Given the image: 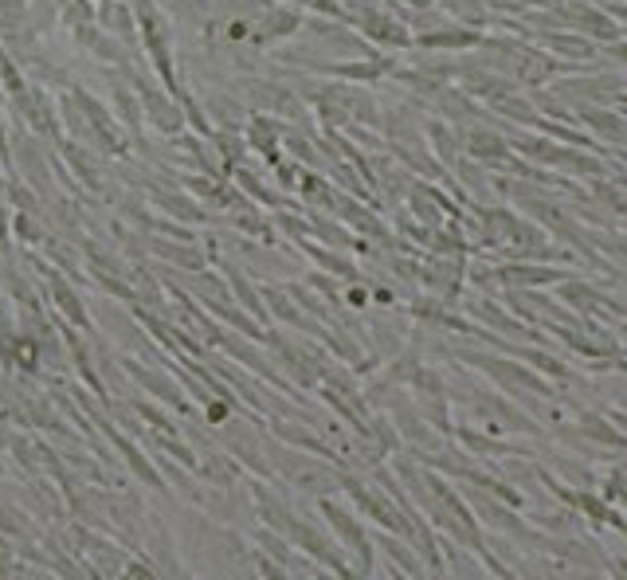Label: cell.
<instances>
[{"label": "cell", "mask_w": 627, "mask_h": 580, "mask_svg": "<svg viewBox=\"0 0 627 580\" xmlns=\"http://www.w3.org/2000/svg\"><path fill=\"white\" fill-rule=\"evenodd\" d=\"M435 4H443L447 12H455V17H460L467 28H486V24H490V12H486L483 0H435Z\"/></svg>", "instance_id": "f1b7e54d"}, {"label": "cell", "mask_w": 627, "mask_h": 580, "mask_svg": "<svg viewBox=\"0 0 627 580\" xmlns=\"http://www.w3.org/2000/svg\"><path fill=\"white\" fill-rule=\"evenodd\" d=\"M95 423H98V428H102V431H107V440H110V443H115V451H118V455H122V459H126V463H130V471H133V475L142 479V483H145V486H158V491H161V494H169V491H165V479H161V475H158V466H153V463H150V459H145V455H142V451L133 448V443H130V440H126L122 431H118V428H115V423H110V420H107V416H95Z\"/></svg>", "instance_id": "9a60e30c"}, {"label": "cell", "mask_w": 627, "mask_h": 580, "mask_svg": "<svg viewBox=\"0 0 627 580\" xmlns=\"http://www.w3.org/2000/svg\"><path fill=\"white\" fill-rule=\"evenodd\" d=\"M377 546L380 549H385V554H389L392 557V561H397L400 565V572H408V577H424V565H420V549H408L404 546V537H397V534H392V537H385V534H377Z\"/></svg>", "instance_id": "d4e9b609"}, {"label": "cell", "mask_w": 627, "mask_h": 580, "mask_svg": "<svg viewBox=\"0 0 627 580\" xmlns=\"http://www.w3.org/2000/svg\"><path fill=\"white\" fill-rule=\"evenodd\" d=\"M604 55L616 60L619 67H627V40H616V44H604Z\"/></svg>", "instance_id": "74e56055"}, {"label": "cell", "mask_w": 627, "mask_h": 580, "mask_svg": "<svg viewBox=\"0 0 627 580\" xmlns=\"http://www.w3.org/2000/svg\"><path fill=\"white\" fill-rule=\"evenodd\" d=\"M9 110H12V118H17L24 130H32L36 138H44V141H52V146H60L67 133L60 130V98H52L47 95L40 83H28L20 95H12L9 98Z\"/></svg>", "instance_id": "3957f363"}, {"label": "cell", "mask_w": 627, "mask_h": 580, "mask_svg": "<svg viewBox=\"0 0 627 580\" xmlns=\"http://www.w3.org/2000/svg\"><path fill=\"white\" fill-rule=\"evenodd\" d=\"M150 256L165 259L169 267H177V271H188V275H201L216 264L213 251H204L196 239H173V236H153Z\"/></svg>", "instance_id": "8fae6325"}, {"label": "cell", "mask_w": 627, "mask_h": 580, "mask_svg": "<svg viewBox=\"0 0 627 580\" xmlns=\"http://www.w3.org/2000/svg\"><path fill=\"white\" fill-rule=\"evenodd\" d=\"M95 12H98V0H55V20L63 28H83V24H95Z\"/></svg>", "instance_id": "484cf974"}, {"label": "cell", "mask_w": 627, "mask_h": 580, "mask_svg": "<svg viewBox=\"0 0 627 580\" xmlns=\"http://www.w3.org/2000/svg\"><path fill=\"white\" fill-rule=\"evenodd\" d=\"M619 369H624V373H627V361H624V365H619Z\"/></svg>", "instance_id": "ab89813d"}, {"label": "cell", "mask_w": 627, "mask_h": 580, "mask_svg": "<svg viewBox=\"0 0 627 580\" xmlns=\"http://www.w3.org/2000/svg\"><path fill=\"white\" fill-rule=\"evenodd\" d=\"M32 28V0H0V40Z\"/></svg>", "instance_id": "4316f807"}, {"label": "cell", "mask_w": 627, "mask_h": 580, "mask_svg": "<svg viewBox=\"0 0 627 580\" xmlns=\"http://www.w3.org/2000/svg\"><path fill=\"white\" fill-rule=\"evenodd\" d=\"M302 24H306V17H302L294 4H274L271 0V4L256 17V24H251V47L283 44V40H291V35L302 32Z\"/></svg>", "instance_id": "ba28073f"}, {"label": "cell", "mask_w": 627, "mask_h": 580, "mask_svg": "<svg viewBox=\"0 0 627 580\" xmlns=\"http://www.w3.org/2000/svg\"><path fill=\"white\" fill-rule=\"evenodd\" d=\"M122 369L130 373L138 385L145 388L150 396H158V405H169V408H177L181 416H193V405L185 400V393H181V385L173 377H165L161 369H153V361H138L126 353L122 357Z\"/></svg>", "instance_id": "9c48e42d"}, {"label": "cell", "mask_w": 627, "mask_h": 580, "mask_svg": "<svg viewBox=\"0 0 627 580\" xmlns=\"http://www.w3.org/2000/svg\"><path fill=\"white\" fill-rule=\"evenodd\" d=\"M12 236L20 239V244H47V232H44V216H36V212H12Z\"/></svg>", "instance_id": "83f0119b"}, {"label": "cell", "mask_w": 627, "mask_h": 580, "mask_svg": "<svg viewBox=\"0 0 627 580\" xmlns=\"http://www.w3.org/2000/svg\"><path fill=\"white\" fill-rule=\"evenodd\" d=\"M60 153L67 158V169L79 176V189H87L90 196L107 193V181H102V173H98V165H95V158H98L95 150H87V146H79V141H72V138H63Z\"/></svg>", "instance_id": "2e32d148"}, {"label": "cell", "mask_w": 627, "mask_h": 580, "mask_svg": "<svg viewBox=\"0 0 627 580\" xmlns=\"http://www.w3.org/2000/svg\"><path fill=\"white\" fill-rule=\"evenodd\" d=\"M130 408H133V416L142 423H150L153 431H177V423L169 420V416L161 412V405H153V400H133Z\"/></svg>", "instance_id": "d6a6232c"}, {"label": "cell", "mask_w": 627, "mask_h": 580, "mask_svg": "<svg viewBox=\"0 0 627 580\" xmlns=\"http://www.w3.org/2000/svg\"><path fill=\"white\" fill-rule=\"evenodd\" d=\"M495 110L502 118H510V122L518 126H538V106H533V95H518V90H510V95L495 98Z\"/></svg>", "instance_id": "cb8c5ba5"}, {"label": "cell", "mask_w": 627, "mask_h": 580, "mask_svg": "<svg viewBox=\"0 0 627 580\" xmlns=\"http://www.w3.org/2000/svg\"><path fill=\"white\" fill-rule=\"evenodd\" d=\"M228 224L239 232V236L259 239V244H267V247L274 244V232H279L274 228V216H267L259 204H251V208H244V212H228Z\"/></svg>", "instance_id": "7402d4cb"}, {"label": "cell", "mask_w": 627, "mask_h": 580, "mask_svg": "<svg viewBox=\"0 0 627 580\" xmlns=\"http://www.w3.org/2000/svg\"><path fill=\"white\" fill-rule=\"evenodd\" d=\"M239 405H231V400H220V396H208L204 400V423H213V428H224V423L231 420V412H236Z\"/></svg>", "instance_id": "836d02e7"}, {"label": "cell", "mask_w": 627, "mask_h": 580, "mask_svg": "<svg viewBox=\"0 0 627 580\" xmlns=\"http://www.w3.org/2000/svg\"><path fill=\"white\" fill-rule=\"evenodd\" d=\"M318 514L326 518V526L334 529L337 541H342V546L357 557V565H361V577H369L372 565H377V557H372V541H369V534L361 529V522H357L354 514L345 511L342 502H334V494L318 498Z\"/></svg>", "instance_id": "5b68a950"}, {"label": "cell", "mask_w": 627, "mask_h": 580, "mask_svg": "<svg viewBox=\"0 0 627 580\" xmlns=\"http://www.w3.org/2000/svg\"><path fill=\"white\" fill-rule=\"evenodd\" d=\"M12 236V212H9V185L0 181V239Z\"/></svg>", "instance_id": "8d00e7d4"}, {"label": "cell", "mask_w": 627, "mask_h": 580, "mask_svg": "<svg viewBox=\"0 0 627 580\" xmlns=\"http://www.w3.org/2000/svg\"><path fill=\"white\" fill-rule=\"evenodd\" d=\"M122 75L130 79V87L138 90V103H142L145 126H153L161 138H177V133H185V126H188L185 106L169 95V90L161 87L158 79H150V75H145V71H138V67H126Z\"/></svg>", "instance_id": "7a4b0ae2"}, {"label": "cell", "mask_w": 627, "mask_h": 580, "mask_svg": "<svg viewBox=\"0 0 627 580\" xmlns=\"http://www.w3.org/2000/svg\"><path fill=\"white\" fill-rule=\"evenodd\" d=\"M541 44H545L556 60H573V63H584V67H588V60L601 55V47L581 32H545L541 35Z\"/></svg>", "instance_id": "ffe728a7"}, {"label": "cell", "mask_w": 627, "mask_h": 580, "mask_svg": "<svg viewBox=\"0 0 627 580\" xmlns=\"http://www.w3.org/2000/svg\"><path fill=\"white\" fill-rule=\"evenodd\" d=\"M36 271L44 275V294L47 302L55 307V318L67 325H75V330H83V334H95V325H90V314H87V302L79 299V290L72 287V275H63L60 267H47L36 259Z\"/></svg>", "instance_id": "277c9868"}, {"label": "cell", "mask_w": 627, "mask_h": 580, "mask_svg": "<svg viewBox=\"0 0 627 580\" xmlns=\"http://www.w3.org/2000/svg\"><path fill=\"white\" fill-rule=\"evenodd\" d=\"M306 282H310V290H318V294H322L326 302H342L345 279H337V275H329V271H310Z\"/></svg>", "instance_id": "1f68e13d"}, {"label": "cell", "mask_w": 627, "mask_h": 580, "mask_svg": "<svg viewBox=\"0 0 627 580\" xmlns=\"http://www.w3.org/2000/svg\"><path fill=\"white\" fill-rule=\"evenodd\" d=\"M244 138H248V150L259 153V158L267 161V165H279L287 153V126L283 118H274V115H251L248 122H244Z\"/></svg>", "instance_id": "30bf717a"}, {"label": "cell", "mask_w": 627, "mask_h": 580, "mask_svg": "<svg viewBox=\"0 0 627 580\" xmlns=\"http://www.w3.org/2000/svg\"><path fill=\"white\" fill-rule=\"evenodd\" d=\"M110 110H115L118 126H122L130 138H142V126H145V115H142V103H138V90L130 87V79H110Z\"/></svg>", "instance_id": "ac0fdd59"}, {"label": "cell", "mask_w": 627, "mask_h": 580, "mask_svg": "<svg viewBox=\"0 0 627 580\" xmlns=\"http://www.w3.org/2000/svg\"><path fill=\"white\" fill-rule=\"evenodd\" d=\"M576 436H581V440L604 443V448H612V451H624V448H627V436L616 428V420H612V416L584 412V416H581V431H576Z\"/></svg>", "instance_id": "603a6c76"}, {"label": "cell", "mask_w": 627, "mask_h": 580, "mask_svg": "<svg viewBox=\"0 0 627 580\" xmlns=\"http://www.w3.org/2000/svg\"><path fill=\"white\" fill-rule=\"evenodd\" d=\"M408 4H412V9H432L435 0H408Z\"/></svg>", "instance_id": "f35d334b"}, {"label": "cell", "mask_w": 627, "mask_h": 580, "mask_svg": "<svg viewBox=\"0 0 627 580\" xmlns=\"http://www.w3.org/2000/svg\"><path fill=\"white\" fill-rule=\"evenodd\" d=\"M72 40L83 47L87 55H95V63H110V67H130V52H126V44L118 40V35H110L107 28L98 24H83L72 32Z\"/></svg>", "instance_id": "7c38bea8"}, {"label": "cell", "mask_w": 627, "mask_h": 580, "mask_svg": "<svg viewBox=\"0 0 627 580\" xmlns=\"http://www.w3.org/2000/svg\"><path fill=\"white\" fill-rule=\"evenodd\" d=\"M224 275H228V287H231V299L239 302V307L248 310L251 318H256L263 330H271V310H267L263 302V290L251 287V279L244 271H236V267H224Z\"/></svg>", "instance_id": "d6986e66"}, {"label": "cell", "mask_w": 627, "mask_h": 580, "mask_svg": "<svg viewBox=\"0 0 627 580\" xmlns=\"http://www.w3.org/2000/svg\"><path fill=\"white\" fill-rule=\"evenodd\" d=\"M518 357L521 361H530V365H533V369H538V373H545V377H553V380H569V377H573V373H569L565 369V365H561V361H556V357H549V353H538V350H518Z\"/></svg>", "instance_id": "4dcf8cb0"}, {"label": "cell", "mask_w": 627, "mask_h": 580, "mask_svg": "<svg viewBox=\"0 0 627 580\" xmlns=\"http://www.w3.org/2000/svg\"><path fill=\"white\" fill-rule=\"evenodd\" d=\"M169 181H177V176H169ZM169 181H150V201L158 212H165L169 221H177V224H208L213 221V208L204 201H196L188 189L181 185H169Z\"/></svg>", "instance_id": "52a82bcc"}, {"label": "cell", "mask_w": 627, "mask_h": 580, "mask_svg": "<svg viewBox=\"0 0 627 580\" xmlns=\"http://www.w3.org/2000/svg\"><path fill=\"white\" fill-rule=\"evenodd\" d=\"M584 126L592 130V138L612 141V146H627V118L612 106H576L573 110Z\"/></svg>", "instance_id": "e0dca14e"}, {"label": "cell", "mask_w": 627, "mask_h": 580, "mask_svg": "<svg viewBox=\"0 0 627 580\" xmlns=\"http://www.w3.org/2000/svg\"><path fill=\"white\" fill-rule=\"evenodd\" d=\"M196 475L208 486H236L244 479V466L231 451H208L204 459H196Z\"/></svg>", "instance_id": "44dd1931"}, {"label": "cell", "mask_w": 627, "mask_h": 580, "mask_svg": "<svg viewBox=\"0 0 627 580\" xmlns=\"http://www.w3.org/2000/svg\"><path fill=\"white\" fill-rule=\"evenodd\" d=\"M231 95L248 106L251 115H274L283 122H306V106L294 95L291 83L283 79H263V75H239L231 79Z\"/></svg>", "instance_id": "6da1fadb"}, {"label": "cell", "mask_w": 627, "mask_h": 580, "mask_svg": "<svg viewBox=\"0 0 627 580\" xmlns=\"http://www.w3.org/2000/svg\"><path fill=\"white\" fill-rule=\"evenodd\" d=\"M122 577L126 580H158L161 569L153 561H145V557H130V561L122 565Z\"/></svg>", "instance_id": "d590c367"}, {"label": "cell", "mask_w": 627, "mask_h": 580, "mask_svg": "<svg viewBox=\"0 0 627 580\" xmlns=\"http://www.w3.org/2000/svg\"><path fill=\"white\" fill-rule=\"evenodd\" d=\"M592 247H596V251H604L608 259H616V264L627 267V236H624V232H612V228L596 232V236H592Z\"/></svg>", "instance_id": "f546056e"}, {"label": "cell", "mask_w": 627, "mask_h": 580, "mask_svg": "<svg viewBox=\"0 0 627 580\" xmlns=\"http://www.w3.org/2000/svg\"><path fill=\"white\" fill-rule=\"evenodd\" d=\"M627 90V79L619 75H581V79H553V90L549 95L556 103H573V106H608L616 103L619 95Z\"/></svg>", "instance_id": "8992f818"}, {"label": "cell", "mask_w": 627, "mask_h": 580, "mask_svg": "<svg viewBox=\"0 0 627 580\" xmlns=\"http://www.w3.org/2000/svg\"><path fill=\"white\" fill-rule=\"evenodd\" d=\"M274 181H279V193H299V181H302V165L299 161H279L274 165Z\"/></svg>", "instance_id": "e575fe53"}, {"label": "cell", "mask_w": 627, "mask_h": 580, "mask_svg": "<svg viewBox=\"0 0 627 580\" xmlns=\"http://www.w3.org/2000/svg\"><path fill=\"white\" fill-rule=\"evenodd\" d=\"M463 275H467L463 259H451V256H435V259H428V264L420 267V282H424L432 294H440V299H447V302L463 294Z\"/></svg>", "instance_id": "4fadbf2b"}, {"label": "cell", "mask_w": 627, "mask_h": 580, "mask_svg": "<svg viewBox=\"0 0 627 580\" xmlns=\"http://www.w3.org/2000/svg\"><path fill=\"white\" fill-rule=\"evenodd\" d=\"M483 40H486L483 28L451 24V28H435V32H420L415 35V47H424V52H471V47H483Z\"/></svg>", "instance_id": "5bb4252c"}]
</instances>
